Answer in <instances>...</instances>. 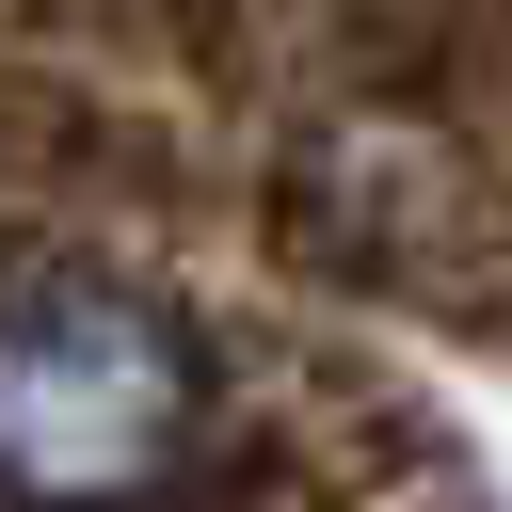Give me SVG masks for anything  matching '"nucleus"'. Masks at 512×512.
<instances>
[{
	"instance_id": "f257e3e1",
	"label": "nucleus",
	"mask_w": 512,
	"mask_h": 512,
	"mask_svg": "<svg viewBox=\"0 0 512 512\" xmlns=\"http://www.w3.org/2000/svg\"><path fill=\"white\" fill-rule=\"evenodd\" d=\"M192 352L128 288H32L0 304V496L32 512H144L192 464Z\"/></svg>"
}]
</instances>
